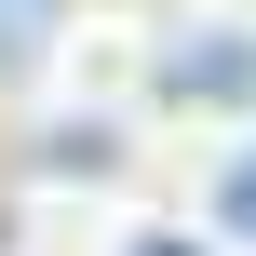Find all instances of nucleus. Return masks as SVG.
Masks as SVG:
<instances>
[{
  "label": "nucleus",
  "mask_w": 256,
  "mask_h": 256,
  "mask_svg": "<svg viewBox=\"0 0 256 256\" xmlns=\"http://www.w3.org/2000/svg\"><path fill=\"white\" fill-rule=\"evenodd\" d=\"M135 256H189V243H135Z\"/></svg>",
  "instance_id": "2"
},
{
  "label": "nucleus",
  "mask_w": 256,
  "mask_h": 256,
  "mask_svg": "<svg viewBox=\"0 0 256 256\" xmlns=\"http://www.w3.org/2000/svg\"><path fill=\"white\" fill-rule=\"evenodd\" d=\"M230 216H243V230H256V162H243V176H230Z\"/></svg>",
  "instance_id": "1"
}]
</instances>
